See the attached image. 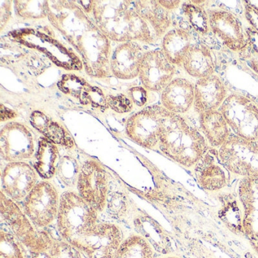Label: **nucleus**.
I'll return each instance as SVG.
<instances>
[{"mask_svg": "<svg viewBox=\"0 0 258 258\" xmlns=\"http://www.w3.org/2000/svg\"><path fill=\"white\" fill-rule=\"evenodd\" d=\"M49 5L51 23L81 55L86 72L93 78H108L111 74L110 40L72 1Z\"/></svg>", "mask_w": 258, "mask_h": 258, "instance_id": "f257e3e1", "label": "nucleus"}, {"mask_svg": "<svg viewBox=\"0 0 258 258\" xmlns=\"http://www.w3.org/2000/svg\"><path fill=\"white\" fill-rule=\"evenodd\" d=\"M92 13L95 23L108 40L121 43L135 40L153 43L159 40L132 1H93Z\"/></svg>", "mask_w": 258, "mask_h": 258, "instance_id": "f03ea898", "label": "nucleus"}, {"mask_svg": "<svg viewBox=\"0 0 258 258\" xmlns=\"http://www.w3.org/2000/svg\"><path fill=\"white\" fill-rule=\"evenodd\" d=\"M158 146L166 156L186 168L195 167L210 149L203 134L174 114L163 126Z\"/></svg>", "mask_w": 258, "mask_h": 258, "instance_id": "7ed1b4c3", "label": "nucleus"}, {"mask_svg": "<svg viewBox=\"0 0 258 258\" xmlns=\"http://www.w3.org/2000/svg\"><path fill=\"white\" fill-rule=\"evenodd\" d=\"M98 219L99 213L77 191L68 190L61 193L55 221L61 239L73 244L96 227Z\"/></svg>", "mask_w": 258, "mask_h": 258, "instance_id": "20e7f679", "label": "nucleus"}, {"mask_svg": "<svg viewBox=\"0 0 258 258\" xmlns=\"http://www.w3.org/2000/svg\"><path fill=\"white\" fill-rule=\"evenodd\" d=\"M1 217L10 232L30 251L39 253L49 251L54 238L49 232L33 224L18 203L1 192Z\"/></svg>", "mask_w": 258, "mask_h": 258, "instance_id": "39448f33", "label": "nucleus"}, {"mask_svg": "<svg viewBox=\"0 0 258 258\" xmlns=\"http://www.w3.org/2000/svg\"><path fill=\"white\" fill-rule=\"evenodd\" d=\"M217 153L229 173L242 178H258V141L232 134Z\"/></svg>", "mask_w": 258, "mask_h": 258, "instance_id": "423d86ee", "label": "nucleus"}, {"mask_svg": "<svg viewBox=\"0 0 258 258\" xmlns=\"http://www.w3.org/2000/svg\"><path fill=\"white\" fill-rule=\"evenodd\" d=\"M219 111L234 135L258 141V105L244 95H229Z\"/></svg>", "mask_w": 258, "mask_h": 258, "instance_id": "0eeeda50", "label": "nucleus"}, {"mask_svg": "<svg viewBox=\"0 0 258 258\" xmlns=\"http://www.w3.org/2000/svg\"><path fill=\"white\" fill-rule=\"evenodd\" d=\"M60 197L55 185L43 179L22 202V208L37 229H43L56 221Z\"/></svg>", "mask_w": 258, "mask_h": 258, "instance_id": "6e6552de", "label": "nucleus"}, {"mask_svg": "<svg viewBox=\"0 0 258 258\" xmlns=\"http://www.w3.org/2000/svg\"><path fill=\"white\" fill-rule=\"evenodd\" d=\"M172 114L159 105L146 107L128 119L126 136L142 147L154 149L158 146L160 133Z\"/></svg>", "mask_w": 258, "mask_h": 258, "instance_id": "1a4fd4ad", "label": "nucleus"}, {"mask_svg": "<svg viewBox=\"0 0 258 258\" xmlns=\"http://www.w3.org/2000/svg\"><path fill=\"white\" fill-rule=\"evenodd\" d=\"M77 192L98 213L106 208L109 179L105 169L95 160H87L80 168Z\"/></svg>", "mask_w": 258, "mask_h": 258, "instance_id": "9d476101", "label": "nucleus"}, {"mask_svg": "<svg viewBox=\"0 0 258 258\" xmlns=\"http://www.w3.org/2000/svg\"><path fill=\"white\" fill-rule=\"evenodd\" d=\"M123 239V232L117 225L99 223L91 232L72 245L87 258H114Z\"/></svg>", "mask_w": 258, "mask_h": 258, "instance_id": "9b49d317", "label": "nucleus"}, {"mask_svg": "<svg viewBox=\"0 0 258 258\" xmlns=\"http://www.w3.org/2000/svg\"><path fill=\"white\" fill-rule=\"evenodd\" d=\"M206 11L211 32L229 50L234 52L244 50L249 38L237 16L225 9L208 8Z\"/></svg>", "mask_w": 258, "mask_h": 258, "instance_id": "f8f14e48", "label": "nucleus"}, {"mask_svg": "<svg viewBox=\"0 0 258 258\" xmlns=\"http://www.w3.org/2000/svg\"><path fill=\"white\" fill-rule=\"evenodd\" d=\"M36 141L32 131L26 125L10 122L0 132V152L10 162L30 159L35 155Z\"/></svg>", "mask_w": 258, "mask_h": 258, "instance_id": "ddd939ff", "label": "nucleus"}, {"mask_svg": "<svg viewBox=\"0 0 258 258\" xmlns=\"http://www.w3.org/2000/svg\"><path fill=\"white\" fill-rule=\"evenodd\" d=\"M38 177L34 167L25 161L8 163L1 175V192L16 203L22 202L39 182Z\"/></svg>", "mask_w": 258, "mask_h": 258, "instance_id": "4468645a", "label": "nucleus"}, {"mask_svg": "<svg viewBox=\"0 0 258 258\" xmlns=\"http://www.w3.org/2000/svg\"><path fill=\"white\" fill-rule=\"evenodd\" d=\"M237 195L242 209V234L258 254V178H242Z\"/></svg>", "mask_w": 258, "mask_h": 258, "instance_id": "2eb2a0df", "label": "nucleus"}, {"mask_svg": "<svg viewBox=\"0 0 258 258\" xmlns=\"http://www.w3.org/2000/svg\"><path fill=\"white\" fill-rule=\"evenodd\" d=\"M175 74L176 66L167 59L161 49L145 53L139 76L145 88L154 92H162L174 79Z\"/></svg>", "mask_w": 258, "mask_h": 258, "instance_id": "dca6fc26", "label": "nucleus"}, {"mask_svg": "<svg viewBox=\"0 0 258 258\" xmlns=\"http://www.w3.org/2000/svg\"><path fill=\"white\" fill-rule=\"evenodd\" d=\"M194 86L193 108L199 114L220 109L229 96L226 85L216 74L197 80Z\"/></svg>", "mask_w": 258, "mask_h": 258, "instance_id": "f3484780", "label": "nucleus"}, {"mask_svg": "<svg viewBox=\"0 0 258 258\" xmlns=\"http://www.w3.org/2000/svg\"><path fill=\"white\" fill-rule=\"evenodd\" d=\"M194 167L197 182L206 191H220L229 183V172L220 162L216 149H210Z\"/></svg>", "mask_w": 258, "mask_h": 258, "instance_id": "a211bd4d", "label": "nucleus"}, {"mask_svg": "<svg viewBox=\"0 0 258 258\" xmlns=\"http://www.w3.org/2000/svg\"><path fill=\"white\" fill-rule=\"evenodd\" d=\"M146 52L137 42L120 43L111 55V73L121 80H131L140 74V68Z\"/></svg>", "mask_w": 258, "mask_h": 258, "instance_id": "6ab92c4d", "label": "nucleus"}, {"mask_svg": "<svg viewBox=\"0 0 258 258\" xmlns=\"http://www.w3.org/2000/svg\"><path fill=\"white\" fill-rule=\"evenodd\" d=\"M58 87L63 93L78 99L83 105H91L101 109L108 108L107 96L102 90L92 86L81 77L72 74L63 75Z\"/></svg>", "mask_w": 258, "mask_h": 258, "instance_id": "aec40b11", "label": "nucleus"}, {"mask_svg": "<svg viewBox=\"0 0 258 258\" xmlns=\"http://www.w3.org/2000/svg\"><path fill=\"white\" fill-rule=\"evenodd\" d=\"M195 86L189 80L174 78L161 92L162 106L174 114H185L194 104Z\"/></svg>", "mask_w": 258, "mask_h": 258, "instance_id": "412c9836", "label": "nucleus"}, {"mask_svg": "<svg viewBox=\"0 0 258 258\" xmlns=\"http://www.w3.org/2000/svg\"><path fill=\"white\" fill-rule=\"evenodd\" d=\"M182 67L190 77L197 80L215 75V55L205 43H195L184 58Z\"/></svg>", "mask_w": 258, "mask_h": 258, "instance_id": "4be33fe9", "label": "nucleus"}, {"mask_svg": "<svg viewBox=\"0 0 258 258\" xmlns=\"http://www.w3.org/2000/svg\"><path fill=\"white\" fill-rule=\"evenodd\" d=\"M195 42L194 35L187 28H175L162 38L161 50L173 66L182 67L184 58Z\"/></svg>", "mask_w": 258, "mask_h": 258, "instance_id": "5701e85b", "label": "nucleus"}, {"mask_svg": "<svg viewBox=\"0 0 258 258\" xmlns=\"http://www.w3.org/2000/svg\"><path fill=\"white\" fill-rule=\"evenodd\" d=\"M199 124L204 137L213 149H219L231 137V129L219 110L199 114Z\"/></svg>", "mask_w": 258, "mask_h": 258, "instance_id": "b1692460", "label": "nucleus"}, {"mask_svg": "<svg viewBox=\"0 0 258 258\" xmlns=\"http://www.w3.org/2000/svg\"><path fill=\"white\" fill-rule=\"evenodd\" d=\"M138 14L146 21L158 39L163 38L172 25L170 12L161 7L159 1H134Z\"/></svg>", "mask_w": 258, "mask_h": 258, "instance_id": "393cba45", "label": "nucleus"}, {"mask_svg": "<svg viewBox=\"0 0 258 258\" xmlns=\"http://www.w3.org/2000/svg\"><path fill=\"white\" fill-rule=\"evenodd\" d=\"M30 122L44 138L56 146L67 149H72L75 146V140L67 130L42 111H34L30 117Z\"/></svg>", "mask_w": 258, "mask_h": 258, "instance_id": "a878e982", "label": "nucleus"}, {"mask_svg": "<svg viewBox=\"0 0 258 258\" xmlns=\"http://www.w3.org/2000/svg\"><path fill=\"white\" fill-rule=\"evenodd\" d=\"M58 164L59 151L56 145L41 137L37 143L33 167L40 177L49 181L56 175Z\"/></svg>", "mask_w": 258, "mask_h": 258, "instance_id": "bb28decb", "label": "nucleus"}, {"mask_svg": "<svg viewBox=\"0 0 258 258\" xmlns=\"http://www.w3.org/2000/svg\"><path fill=\"white\" fill-rule=\"evenodd\" d=\"M114 258H155V250L147 238L132 234L123 239Z\"/></svg>", "mask_w": 258, "mask_h": 258, "instance_id": "cd10ccee", "label": "nucleus"}, {"mask_svg": "<svg viewBox=\"0 0 258 258\" xmlns=\"http://www.w3.org/2000/svg\"><path fill=\"white\" fill-rule=\"evenodd\" d=\"M182 11L190 26L201 35H208L211 32L209 19L204 6L196 5L190 2L182 4Z\"/></svg>", "mask_w": 258, "mask_h": 258, "instance_id": "c85d7f7f", "label": "nucleus"}, {"mask_svg": "<svg viewBox=\"0 0 258 258\" xmlns=\"http://www.w3.org/2000/svg\"><path fill=\"white\" fill-rule=\"evenodd\" d=\"M239 205V201L227 198L222 205L220 217L231 230L242 233V209Z\"/></svg>", "mask_w": 258, "mask_h": 258, "instance_id": "c756f323", "label": "nucleus"}, {"mask_svg": "<svg viewBox=\"0 0 258 258\" xmlns=\"http://www.w3.org/2000/svg\"><path fill=\"white\" fill-rule=\"evenodd\" d=\"M18 14L25 19H38L49 16V4L47 1H16Z\"/></svg>", "mask_w": 258, "mask_h": 258, "instance_id": "7c9ffc66", "label": "nucleus"}, {"mask_svg": "<svg viewBox=\"0 0 258 258\" xmlns=\"http://www.w3.org/2000/svg\"><path fill=\"white\" fill-rule=\"evenodd\" d=\"M24 245L11 232L1 229L0 258H26Z\"/></svg>", "mask_w": 258, "mask_h": 258, "instance_id": "2f4dec72", "label": "nucleus"}, {"mask_svg": "<svg viewBox=\"0 0 258 258\" xmlns=\"http://www.w3.org/2000/svg\"><path fill=\"white\" fill-rule=\"evenodd\" d=\"M52 258H87L81 250L64 240L54 238L49 250Z\"/></svg>", "mask_w": 258, "mask_h": 258, "instance_id": "473e14b6", "label": "nucleus"}, {"mask_svg": "<svg viewBox=\"0 0 258 258\" xmlns=\"http://www.w3.org/2000/svg\"><path fill=\"white\" fill-rule=\"evenodd\" d=\"M106 99L108 108L119 114H125L133 109V101L125 95H109Z\"/></svg>", "mask_w": 258, "mask_h": 258, "instance_id": "72a5a7b5", "label": "nucleus"}, {"mask_svg": "<svg viewBox=\"0 0 258 258\" xmlns=\"http://www.w3.org/2000/svg\"><path fill=\"white\" fill-rule=\"evenodd\" d=\"M109 196L112 198L117 204L108 199L106 208H108V211H110L111 214L114 217H121L122 216L124 215L126 211V201L124 197L120 193H114L111 196L109 195Z\"/></svg>", "mask_w": 258, "mask_h": 258, "instance_id": "f704fd0d", "label": "nucleus"}, {"mask_svg": "<svg viewBox=\"0 0 258 258\" xmlns=\"http://www.w3.org/2000/svg\"><path fill=\"white\" fill-rule=\"evenodd\" d=\"M129 98L138 106H144L148 101V94L145 87H132L128 90Z\"/></svg>", "mask_w": 258, "mask_h": 258, "instance_id": "c9c22d12", "label": "nucleus"}, {"mask_svg": "<svg viewBox=\"0 0 258 258\" xmlns=\"http://www.w3.org/2000/svg\"><path fill=\"white\" fill-rule=\"evenodd\" d=\"M159 4L167 11L177 10L180 6H182L181 1H159Z\"/></svg>", "mask_w": 258, "mask_h": 258, "instance_id": "e433bc0d", "label": "nucleus"}, {"mask_svg": "<svg viewBox=\"0 0 258 258\" xmlns=\"http://www.w3.org/2000/svg\"><path fill=\"white\" fill-rule=\"evenodd\" d=\"M244 4L245 10H249L258 16V1H245Z\"/></svg>", "mask_w": 258, "mask_h": 258, "instance_id": "4c0bfd02", "label": "nucleus"}, {"mask_svg": "<svg viewBox=\"0 0 258 258\" xmlns=\"http://www.w3.org/2000/svg\"><path fill=\"white\" fill-rule=\"evenodd\" d=\"M250 23L251 24L252 26H253V28H254L258 32V18H256V19H254V20L250 22Z\"/></svg>", "mask_w": 258, "mask_h": 258, "instance_id": "58836bf2", "label": "nucleus"}, {"mask_svg": "<svg viewBox=\"0 0 258 258\" xmlns=\"http://www.w3.org/2000/svg\"><path fill=\"white\" fill-rule=\"evenodd\" d=\"M162 258H180V257H178V256H165V257H162Z\"/></svg>", "mask_w": 258, "mask_h": 258, "instance_id": "ea45409f", "label": "nucleus"}]
</instances>
